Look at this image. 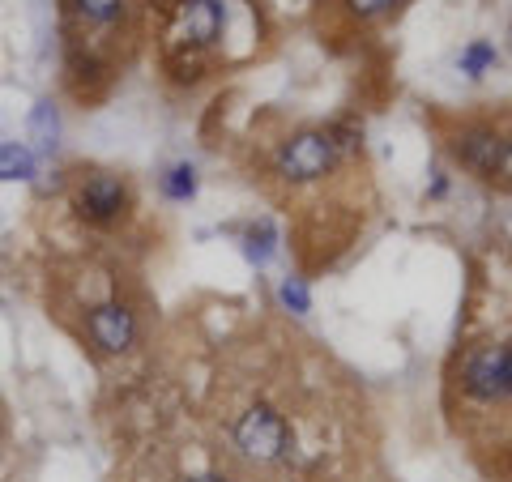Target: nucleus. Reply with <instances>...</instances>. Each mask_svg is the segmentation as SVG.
<instances>
[{
  "instance_id": "f03ea898",
  "label": "nucleus",
  "mask_w": 512,
  "mask_h": 482,
  "mask_svg": "<svg viewBox=\"0 0 512 482\" xmlns=\"http://www.w3.org/2000/svg\"><path fill=\"white\" fill-rule=\"evenodd\" d=\"M69 210L90 231H124L137 214V188L116 167H73Z\"/></svg>"
},
{
  "instance_id": "7ed1b4c3",
  "label": "nucleus",
  "mask_w": 512,
  "mask_h": 482,
  "mask_svg": "<svg viewBox=\"0 0 512 482\" xmlns=\"http://www.w3.org/2000/svg\"><path fill=\"white\" fill-rule=\"evenodd\" d=\"M231 448L235 457L252 465V470H278L295 453V427L286 419V410L269 397H252L231 414Z\"/></svg>"
},
{
  "instance_id": "dca6fc26",
  "label": "nucleus",
  "mask_w": 512,
  "mask_h": 482,
  "mask_svg": "<svg viewBox=\"0 0 512 482\" xmlns=\"http://www.w3.org/2000/svg\"><path fill=\"white\" fill-rule=\"evenodd\" d=\"M448 197V175L444 171H431V184H427V201H444Z\"/></svg>"
},
{
  "instance_id": "f257e3e1",
  "label": "nucleus",
  "mask_w": 512,
  "mask_h": 482,
  "mask_svg": "<svg viewBox=\"0 0 512 482\" xmlns=\"http://www.w3.org/2000/svg\"><path fill=\"white\" fill-rule=\"evenodd\" d=\"M231 0H175L163 30V69L180 86L210 77L218 52L227 47Z\"/></svg>"
},
{
  "instance_id": "412c9836",
  "label": "nucleus",
  "mask_w": 512,
  "mask_h": 482,
  "mask_svg": "<svg viewBox=\"0 0 512 482\" xmlns=\"http://www.w3.org/2000/svg\"><path fill=\"white\" fill-rule=\"evenodd\" d=\"M150 5H167V9H171V5H175V0H150Z\"/></svg>"
},
{
  "instance_id": "f3484780",
  "label": "nucleus",
  "mask_w": 512,
  "mask_h": 482,
  "mask_svg": "<svg viewBox=\"0 0 512 482\" xmlns=\"http://www.w3.org/2000/svg\"><path fill=\"white\" fill-rule=\"evenodd\" d=\"M184 482H235V478L222 474V470H201V474H192V478H184Z\"/></svg>"
},
{
  "instance_id": "6ab92c4d",
  "label": "nucleus",
  "mask_w": 512,
  "mask_h": 482,
  "mask_svg": "<svg viewBox=\"0 0 512 482\" xmlns=\"http://www.w3.org/2000/svg\"><path fill=\"white\" fill-rule=\"evenodd\" d=\"M504 350H508V380H512V337L504 342Z\"/></svg>"
},
{
  "instance_id": "4468645a",
  "label": "nucleus",
  "mask_w": 512,
  "mask_h": 482,
  "mask_svg": "<svg viewBox=\"0 0 512 482\" xmlns=\"http://www.w3.org/2000/svg\"><path fill=\"white\" fill-rule=\"evenodd\" d=\"M278 308H282L286 316H295V320L308 316V312H312V286H308V278H299V273L282 278V282H278Z\"/></svg>"
},
{
  "instance_id": "ddd939ff",
  "label": "nucleus",
  "mask_w": 512,
  "mask_h": 482,
  "mask_svg": "<svg viewBox=\"0 0 512 482\" xmlns=\"http://www.w3.org/2000/svg\"><path fill=\"white\" fill-rule=\"evenodd\" d=\"M397 5H402V0H338V9L346 13L350 26H376L384 18H393Z\"/></svg>"
},
{
  "instance_id": "0eeeda50",
  "label": "nucleus",
  "mask_w": 512,
  "mask_h": 482,
  "mask_svg": "<svg viewBox=\"0 0 512 482\" xmlns=\"http://www.w3.org/2000/svg\"><path fill=\"white\" fill-rule=\"evenodd\" d=\"M77 333H82V342L99 359H124V355H133L137 342H141V312L120 295L94 299L82 312Z\"/></svg>"
},
{
  "instance_id": "6e6552de",
  "label": "nucleus",
  "mask_w": 512,
  "mask_h": 482,
  "mask_svg": "<svg viewBox=\"0 0 512 482\" xmlns=\"http://www.w3.org/2000/svg\"><path fill=\"white\" fill-rule=\"evenodd\" d=\"M278 248H282V231H278L274 218H252L248 227L239 231V252H244V261L256 269H265L274 261Z\"/></svg>"
},
{
  "instance_id": "9d476101",
  "label": "nucleus",
  "mask_w": 512,
  "mask_h": 482,
  "mask_svg": "<svg viewBox=\"0 0 512 482\" xmlns=\"http://www.w3.org/2000/svg\"><path fill=\"white\" fill-rule=\"evenodd\" d=\"M60 133H64L60 107L52 99H39L35 107H30V141H35V154H56Z\"/></svg>"
},
{
  "instance_id": "423d86ee",
  "label": "nucleus",
  "mask_w": 512,
  "mask_h": 482,
  "mask_svg": "<svg viewBox=\"0 0 512 482\" xmlns=\"http://www.w3.org/2000/svg\"><path fill=\"white\" fill-rule=\"evenodd\" d=\"M504 116L508 111H470V116H457L440 137L448 163L457 171H466L470 180L487 184L491 171H495V158H500Z\"/></svg>"
},
{
  "instance_id": "1a4fd4ad",
  "label": "nucleus",
  "mask_w": 512,
  "mask_h": 482,
  "mask_svg": "<svg viewBox=\"0 0 512 482\" xmlns=\"http://www.w3.org/2000/svg\"><path fill=\"white\" fill-rule=\"evenodd\" d=\"M158 192H163V201H171V205H188L201 192V171L192 167L188 158L167 163L163 171H158Z\"/></svg>"
},
{
  "instance_id": "2eb2a0df",
  "label": "nucleus",
  "mask_w": 512,
  "mask_h": 482,
  "mask_svg": "<svg viewBox=\"0 0 512 482\" xmlns=\"http://www.w3.org/2000/svg\"><path fill=\"white\" fill-rule=\"evenodd\" d=\"M487 188H495V192H512V111L504 116V141H500V158H495V171H491Z\"/></svg>"
},
{
  "instance_id": "20e7f679",
  "label": "nucleus",
  "mask_w": 512,
  "mask_h": 482,
  "mask_svg": "<svg viewBox=\"0 0 512 482\" xmlns=\"http://www.w3.org/2000/svg\"><path fill=\"white\" fill-rule=\"evenodd\" d=\"M448 389L461 397V406L470 410H508L512 406V380H508V350L495 337L470 342L457 350L448 363Z\"/></svg>"
},
{
  "instance_id": "aec40b11",
  "label": "nucleus",
  "mask_w": 512,
  "mask_h": 482,
  "mask_svg": "<svg viewBox=\"0 0 512 482\" xmlns=\"http://www.w3.org/2000/svg\"><path fill=\"white\" fill-rule=\"evenodd\" d=\"M0 440H5V401H0Z\"/></svg>"
},
{
  "instance_id": "9b49d317",
  "label": "nucleus",
  "mask_w": 512,
  "mask_h": 482,
  "mask_svg": "<svg viewBox=\"0 0 512 482\" xmlns=\"http://www.w3.org/2000/svg\"><path fill=\"white\" fill-rule=\"evenodd\" d=\"M39 175V154L26 141H0V184H18Z\"/></svg>"
},
{
  "instance_id": "f8f14e48",
  "label": "nucleus",
  "mask_w": 512,
  "mask_h": 482,
  "mask_svg": "<svg viewBox=\"0 0 512 482\" xmlns=\"http://www.w3.org/2000/svg\"><path fill=\"white\" fill-rule=\"evenodd\" d=\"M500 64V52H495L491 39H470L466 47L457 52V69L470 77V82H483V77Z\"/></svg>"
},
{
  "instance_id": "a211bd4d",
  "label": "nucleus",
  "mask_w": 512,
  "mask_h": 482,
  "mask_svg": "<svg viewBox=\"0 0 512 482\" xmlns=\"http://www.w3.org/2000/svg\"><path fill=\"white\" fill-rule=\"evenodd\" d=\"M504 478L512 482V444H508V461H504Z\"/></svg>"
},
{
  "instance_id": "39448f33",
  "label": "nucleus",
  "mask_w": 512,
  "mask_h": 482,
  "mask_svg": "<svg viewBox=\"0 0 512 482\" xmlns=\"http://www.w3.org/2000/svg\"><path fill=\"white\" fill-rule=\"evenodd\" d=\"M342 163H346V154L333 141L329 124H299L291 133H282L274 154H269V171L286 188L325 184L329 175H338Z\"/></svg>"
}]
</instances>
